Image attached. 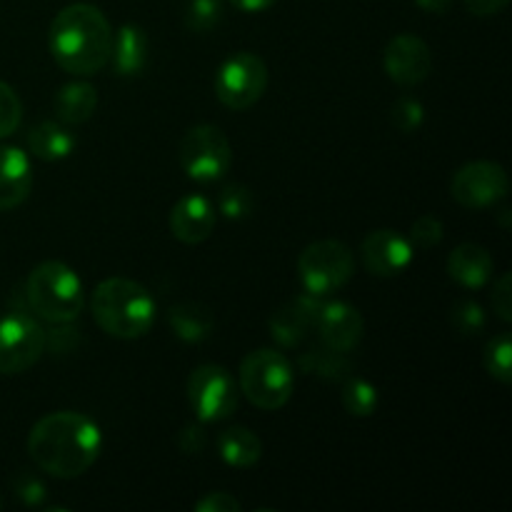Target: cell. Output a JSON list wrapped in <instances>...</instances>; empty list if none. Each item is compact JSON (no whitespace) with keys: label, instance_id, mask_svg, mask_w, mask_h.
<instances>
[{"label":"cell","instance_id":"1","mask_svg":"<svg viewBox=\"0 0 512 512\" xmlns=\"http://www.w3.org/2000/svg\"><path fill=\"white\" fill-rule=\"evenodd\" d=\"M103 450L98 423L83 413L58 410L33 425L28 455L43 473L58 480H73L88 473Z\"/></svg>","mask_w":512,"mask_h":512},{"label":"cell","instance_id":"2","mask_svg":"<svg viewBox=\"0 0 512 512\" xmlns=\"http://www.w3.org/2000/svg\"><path fill=\"white\" fill-rule=\"evenodd\" d=\"M113 28L98 5H65L50 23L48 48L55 63L75 78L100 73L110 60Z\"/></svg>","mask_w":512,"mask_h":512},{"label":"cell","instance_id":"3","mask_svg":"<svg viewBox=\"0 0 512 512\" xmlns=\"http://www.w3.org/2000/svg\"><path fill=\"white\" fill-rule=\"evenodd\" d=\"M93 320L105 335L118 340H138L155 323V300L130 278H108L93 290Z\"/></svg>","mask_w":512,"mask_h":512},{"label":"cell","instance_id":"4","mask_svg":"<svg viewBox=\"0 0 512 512\" xmlns=\"http://www.w3.org/2000/svg\"><path fill=\"white\" fill-rule=\"evenodd\" d=\"M28 308L40 320L53 325H68L83 313L85 288L70 265L60 260H45L30 270L23 285Z\"/></svg>","mask_w":512,"mask_h":512},{"label":"cell","instance_id":"5","mask_svg":"<svg viewBox=\"0 0 512 512\" xmlns=\"http://www.w3.org/2000/svg\"><path fill=\"white\" fill-rule=\"evenodd\" d=\"M238 388L260 410H280L293 398V363L280 350L260 348L243 358L238 370Z\"/></svg>","mask_w":512,"mask_h":512},{"label":"cell","instance_id":"6","mask_svg":"<svg viewBox=\"0 0 512 512\" xmlns=\"http://www.w3.org/2000/svg\"><path fill=\"white\" fill-rule=\"evenodd\" d=\"M355 273L353 250L340 240H318L310 243L298 258V278L305 293L315 298H328L348 285Z\"/></svg>","mask_w":512,"mask_h":512},{"label":"cell","instance_id":"7","mask_svg":"<svg viewBox=\"0 0 512 512\" xmlns=\"http://www.w3.org/2000/svg\"><path fill=\"white\" fill-rule=\"evenodd\" d=\"M178 158L185 175L195 183H215L233 165L230 140L218 125H195L183 135L178 145Z\"/></svg>","mask_w":512,"mask_h":512},{"label":"cell","instance_id":"8","mask_svg":"<svg viewBox=\"0 0 512 512\" xmlns=\"http://www.w3.org/2000/svg\"><path fill=\"white\" fill-rule=\"evenodd\" d=\"M268 88V65L260 55L240 50L225 58L215 73V98L230 110H248L258 103Z\"/></svg>","mask_w":512,"mask_h":512},{"label":"cell","instance_id":"9","mask_svg":"<svg viewBox=\"0 0 512 512\" xmlns=\"http://www.w3.org/2000/svg\"><path fill=\"white\" fill-rule=\"evenodd\" d=\"M240 388L228 368L198 365L188 378V403L200 423H220L238 410Z\"/></svg>","mask_w":512,"mask_h":512},{"label":"cell","instance_id":"10","mask_svg":"<svg viewBox=\"0 0 512 512\" xmlns=\"http://www.w3.org/2000/svg\"><path fill=\"white\" fill-rule=\"evenodd\" d=\"M48 335L30 315L8 313L0 318V375H20L45 353Z\"/></svg>","mask_w":512,"mask_h":512},{"label":"cell","instance_id":"11","mask_svg":"<svg viewBox=\"0 0 512 512\" xmlns=\"http://www.w3.org/2000/svg\"><path fill=\"white\" fill-rule=\"evenodd\" d=\"M508 173L493 160H473L463 165L450 180V195L468 210H485L498 205L508 195Z\"/></svg>","mask_w":512,"mask_h":512},{"label":"cell","instance_id":"12","mask_svg":"<svg viewBox=\"0 0 512 512\" xmlns=\"http://www.w3.org/2000/svg\"><path fill=\"white\" fill-rule=\"evenodd\" d=\"M383 68L400 88H413L428 80L433 70V53L423 38L413 33H400L385 45Z\"/></svg>","mask_w":512,"mask_h":512},{"label":"cell","instance_id":"13","mask_svg":"<svg viewBox=\"0 0 512 512\" xmlns=\"http://www.w3.org/2000/svg\"><path fill=\"white\" fill-rule=\"evenodd\" d=\"M360 255H363V265L370 275L395 278L413 263V243L398 230L380 228L365 235Z\"/></svg>","mask_w":512,"mask_h":512},{"label":"cell","instance_id":"14","mask_svg":"<svg viewBox=\"0 0 512 512\" xmlns=\"http://www.w3.org/2000/svg\"><path fill=\"white\" fill-rule=\"evenodd\" d=\"M315 330H318L323 345L340 350V353H350L363 340L365 320L355 305L345 303V300L323 298L318 318H315Z\"/></svg>","mask_w":512,"mask_h":512},{"label":"cell","instance_id":"15","mask_svg":"<svg viewBox=\"0 0 512 512\" xmlns=\"http://www.w3.org/2000/svg\"><path fill=\"white\" fill-rule=\"evenodd\" d=\"M218 223V210L205 195H185L170 210V233L185 245H198L213 235Z\"/></svg>","mask_w":512,"mask_h":512},{"label":"cell","instance_id":"16","mask_svg":"<svg viewBox=\"0 0 512 512\" xmlns=\"http://www.w3.org/2000/svg\"><path fill=\"white\" fill-rule=\"evenodd\" d=\"M320 303H323V298H315V295L303 290L298 298H293L283 308L275 310L273 318H270V333H273V338L283 348H298L308 338V330L315 328Z\"/></svg>","mask_w":512,"mask_h":512},{"label":"cell","instance_id":"17","mask_svg":"<svg viewBox=\"0 0 512 512\" xmlns=\"http://www.w3.org/2000/svg\"><path fill=\"white\" fill-rule=\"evenodd\" d=\"M150 63V40L140 25L125 23L113 33L110 60L115 75L120 78H138Z\"/></svg>","mask_w":512,"mask_h":512},{"label":"cell","instance_id":"18","mask_svg":"<svg viewBox=\"0 0 512 512\" xmlns=\"http://www.w3.org/2000/svg\"><path fill=\"white\" fill-rule=\"evenodd\" d=\"M33 188V168L28 153L0 145V210H13L28 200Z\"/></svg>","mask_w":512,"mask_h":512},{"label":"cell","instance_id":"19","mask_svg":"<svg viewBox=\"0 0 512 512\" xmlns=\"http://www.w3.org/2000/svg\"><path fill=\"white\" fill-rule=\"evenodd\" d=\"M493 255L478 243H463L450 253L448 275L465 290H483L493 280Z\"/></svg>","mask_w":512,"mask_h":512},{"label":"cell","instance_id":"20","mask_svg":"<svg viewBox=\"0 0 512 512\" xmlns=\"http://www.w3.org/2000/svg\"><path fill=\"white\" fill-rule=\"evenodd\" d=\"M28 148L33 158L55 163V160H65L73 153L75 135L70 133L68 125L58 123V120H40V123L30 128Z\"/></svg>","mask_w":512,"mask_h":512},{"label":"cell","instance_id":"21","mask_svg":"<svg viewBox=\"0 0 512 512\" xmlns=\"http://www.w3.org/2000/svg\"><path fill=\"white\" fill-rule=\"evenodd\" d=\"M98 108V90L85 80L63 85L55 95V118L63 125H83Z\"/></svg>","mask_w":512,"mask_h":512},{"label":"cell","instance_id":"22","mask_svg":"<svg viewBox=\"0 0 512 512\" xmlns=\"http://www.w3.org/2000/svg\"><path fill=\"white\" fill-rule=\"evenodd\" d=\"M218 453L223 463L230 468H253L260 458H263V443L253 430L243 428V425H233V428L223 430L218 435Z\"/></svg>","mask_w":512,"mask_h":512},{"label":"cell","instance_id":"23","mask_svg":"<svg viewBox=\"0 0 512 512\" xmlns=\"http://www.w3.org/2000/svg\"><path fill=\"white\" fill-rule=\"evenodd\" d=\"M168 323L185 343H203L213 333L215 315L203 303H178L168 310Z\"/></svg>","mask_w":512,"mask_h":512},{"label":"cell","instance_id":"24","mask_svg":"<svg viewBox=\"0 0 512 512\" xmlns=\"http://www.w3.org/2000/svg\"><path fill=\"white\" fill-rule=\"evenodd\" d=\"M300 368L310 375H318L325 380H345L353 373V365H350L348 353H340V350L328 348V345L320 343L318 348L308 350V353L300 355L298 360Z\"/></svg>","mask_w":512,"mask_h":512},{"label":"cell","instance_id":"25","mask_svg":"<svg viewBox=\"0 0 512 512\" xmlns=\"http://www.w3.org/2000/svg\"><path fill=\"white\" fill-rule=\"evenodd\" d=\"M380 403L378 388L363 378H345L343 385V408L353 418H370L375 415Z\"/></svg>","mask_w":512,"mask_h":512},{"label":"cell","instance_id":"26","mask_svg":"<svg viewBox=\"0 0 512 512\" xmlns=\"http://www.w3.org/2000/svg\"><path fill=\"white\" fill-rule=\"evenodd\" d=\"M483 365L488 370L490 378H495L498 383L510 385L512 380V338L508 333L495 335L493 340H488L483 353Z\"/></svg>","mask_w":512,"mask_h":512},{"label":"cell","instance_id":"27","mask_svg":"<svg viewBox=\"0 0 512 512\" xmlns=\"http://www.w3.org/2000/svg\"><path fill=\"white\" fill-rule=\"evenodd\" d=\"M215 210H218V213L228 220L250 218L255 210L253 190L245 188V185H240V183L225 185V188L218 193V208Z\"/></svg>","mask_w":512,"mask_h":512},{"label":"cell","instance_id":"28","mask_svg":"<svg viewBox=\"0 0 512 512\" xmlns=\"http://www.w3.org/2000/svg\"><path fill=\"white\" fill-rule=\"evenodd\" d=\"M223 20V0H190L185 8V28L190 33H210Z\"/></svg>","mask_w":512,"mask_h":512},{"label":"cell","instance_id":"29","mask_svg":"<svg viewBox=\"0 0 512 512\" xmlns=\"http://www.w3.org/2000/svg\"><path fill=\"white\" fill-rule=\"evenodd\" d=\"M425 108L418 98L413 95H403L390 108V123L400 130V133H415L423 125Z\"/></svg>","mask_w":512,"mask_h":512},{"label":"cell","instance_id":"30","mask_svg":"<svg viewBox=\"0 0 512 512\" xmlns=\"http://www.w3.org/2000/svg\"><path fill=\"white\" fill-rule=\"evenodd\" d=\"M450 323L460 335H478L485 330V310L475 300H458L450 310Z\"/></svg>","mask_w":512,"mask_h":512},{"label":"cell","instance_id":"31","mask_svg":"<svg viewBox=\"0 0 512 512\" xmlns=\"http://www.w3.org/2000/svg\"><path fill=\"white\" fill-rule=\"evenodd\" d=\"M23 120V103L8 83L0 80V140L10 138Z\"/></svg>","mask_w":512,"mask_h":512},{"label":"cell","instance_id":"32","mask_svg":"<svg viewBox=\"0 0 512 512\" xmlns=\"http://www.w3.org/2000/svg\"><path fill=\"white\" fill-rule=\"evenodd\" d=\"M445 238V225L443 220L435 218V215H420L418 220L410 228L408 240L415 245V248H435V245L443 243Z\"/></svg>","mask_w":512,"mask_h":512},{"label":"cell","instance_id":"33","mask_svg":"<svg viewBox=\"0 0 512 512\" xmlns=\"http://www.w3.org/2000/svg\"><path fill=\"white\" fill-rule=\"evenodd\" d=\"M10 485H13V493L18 495L25 505H30V508H35V505H40L45 500L43 480H40L38 475L30 473V470H20Z\"/></svg>","mask_w":512,"mask_h":512},{"label":"cell","instance_id":"34","mask_svg":"<svg viewBox=\"0 0 512 512\" xmlns=\"http://www.w3.org/2000/svg\"><path fill=\"white\" fill-rule=\"evenodd\" d=\"M490 303H493V313L498 315L503 323L512 320V275H500L493 283V293H490Z\"/></svg>","mask_w":512,"mask_h":512},{"label":"cell","instance_id":"35","mask_svg":"<svg viewBox=\"0 0 512 512\" xmlns=\"http://www.w3.org/2000/svg\"><path fill=\"white\" fill-rule=\"evenodd\" d=\"M198 512H240L243 505L233 498L230 493H208L195 503Z\"/></svg>","mask_w":512,"mask_h":512},{"label":"cell","instance_id":"36","mask_svg":"<svg viewBox=\"0 0 512 512\" xmlns=\"http://www.w3.org/2000/svg\"><path fill=\"white\" fill-rule=\"evenodd\" d=\"M178 445H180V450H183V453L198 455L200 450L205 448L203 430H200L198 425H188V428H183V433L178 435Z\"/></svg>","mask_w":512,"mask_h":512},{"label":"cell","instance_id":"37","mask_svg":"<svg viewBox=\"0 0 512 512\" xmlns=\"http://www.w3.org/2000/svg\"><path fill=\"white\" fill-rule=\"evenodd\" d=\"M465 8L470 10L478 18H490V15H498L508 8L510 0H463Z\"/></svg>","mask_w":512,"mask_h":512},{"label":"cell","instance_id":"38","mask_svg":"<svg viewBox=\"0 0 512 512\" xmlns=\"http://www.w3.org/2000/svg\"><path fill=\"white\" fill-rule=\"evenodd\" d=\"M233 8H238L240 13H263V10L273 8L278 0H230Z\"/></svg>","mask_w":512,"mask_h":512},{"label":"cell","instance_id":"39","mask_svg":"<svg viewBox=\"0 0 512 512\" xmlns=\"http://www.w3.org/2000/svg\"><path fill=\"white\" fill-rule=\"evenodd\" d=\"M415 5L418 8H423L425 13H445V10L453 5V0H415Z\"/></svg>","mask_w":512,"mask_h":512},{"label":"cell","instance_id":"40","mask_svg":"<svg viewBox=\"0 0 512 512\" xmlns=\"http://www.w3.org/2000/svg\"><path fill=\"white\" fill-rule=\"evenodd\" d=\"M0 510H3V493H0Z\"/></svg>","mask_w":512,"mask_h":512}]
</instances>
